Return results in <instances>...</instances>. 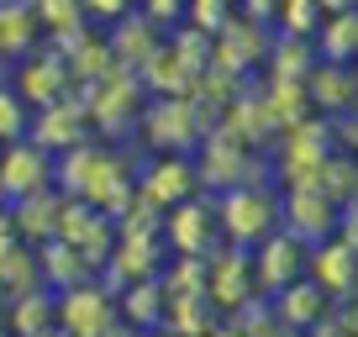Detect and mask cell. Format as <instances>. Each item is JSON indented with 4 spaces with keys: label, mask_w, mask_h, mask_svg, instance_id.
Segmentation results:
<instances>
[]
</instances>
